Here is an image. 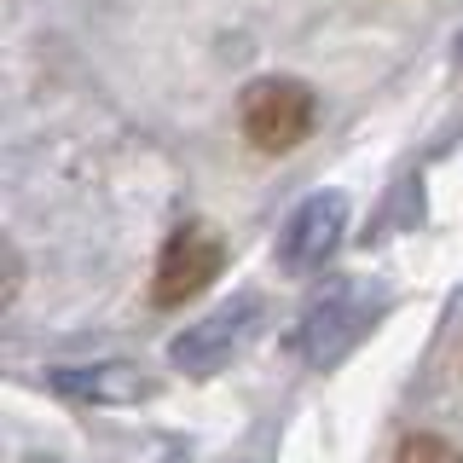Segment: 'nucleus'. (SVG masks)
Returning a JSON list of instances; mask_svg holds the SVG:
<instances>
[{"mask_svg": "<svg viewBox=\"0 0 463 463\" xmlns=\"http://www.w3.org/2000/svg\"><path fill=\"white\" fill-rule=\"evenodd\" d=\"M394 463H463L452 440H440V434H411V440L394 452Z\"/></svg>", "mask_w": 463, "mask_h": 463, "instance_id": "nucleus-7", "label": "nucleus"}, {"mask_svg": "<svg viewBox=\"0 0 463 463\" xmlns=\"http://www.w3.org/2000/svg\"><path fill=\"white\" fill-rule=\"evenodd\" d=\"M255 318H260V296H238V301H226V307H214L209 318L185 325L180 336L168 342V359H174L180 371H192V376L221 371L226 359H232V347H238V342L255 330Z\"/></svg>", "mask_w": 463, "mask_h": 463, "instance_id": "nucleus-4", "label": "nucleus"}, {"mask_svg": "<svg viewBox=\"0 0 463 463\" xmlns=\"http://www.w3.org/2000/svg\"><path fill=\"white\" fill-rule=\"evenodd\" d=\"M35 463H52V458H35Z\"/></svg>", "mask_w": 463, "mask_h": 463, "instance_id": "nucleus-9", "label": "nucleus"}, {"mask_svg": "<svg viewBox=\"0 0 463 463\" xmlns=\"http://www.w3.org/2000/svg\"><path fill=\"white\" fill-rule=\"evenodd\" d=\"M168 463H185V458H180V452H174V458H168Z\"/></svg>", "mask_w": 463, "mask_h": 463, "instance_id": "nucleus-8", "label": "nucleus"}, {"mask_svg": "<svg viewBox=\"0 0 463 463\" xmlns=\"http://www.w3.org/2000/svg\"><path fill=\"white\" fill-rule=\"evenodd\" d=\"M52 394L81 400V405H139L156 394V376H145L128 359H99V365H58L47 371Z\"/></svg>", "mask_w": 463, "mask_h": 463, "instance_id": "nucleus-6", "label": "nucleus"}, {"mask_svg": "<svg viewBox=\"0 0 463 463\" xmlns=\"http://www.w3.org/2000/svg\"><path fill=\"white\" fill-rule=\"evenodd\" d=\"M347 232V197L342 192H313L279 232V267L284 272H318L336 255Z\"/></svg>", "mask_w": 463, "mask_h": 463, "instance_id": "nucleus-5", "label": "nucleus"}, {"mask_svg": "<svg viewBox=\"0 0 463 463\" xmlns=\"http://www.w3.org/2000/svg\"><path fill=\"white\" fill-rule=\"evenodd\" d=\"M371 318H376V307L365 301V289H359L354 279L325 284V289L307 301L301 325H296V354L307 359V365H330V359H342L347 347L365 336Z\"/></svg>", "mask_w": 463, "mask_h": 463, "instance_id": "nucleus-2", "label": "nucleus"}, {"mask_svg": "<svg viewBox=\"0 0 463 463\" xmlns=\"http://www.w3.org/2000/svg\"><path fill=\"white\" fill-rule=\"evenodd\" d=\"M238 122H243V139L255 151H296L318 122L313 87L296 81V76H260V81L243 87Z\"/></svg>", "mask_w": 463, "mask_h": 463, "instance_id": "nucleus-1", "label": "nucleus"}, {"mask_svg": "<svg viewBox=\"0 0 463 463\" xmlns=\"http://www.w3.org/2000/svg\"><path fill=\"white\" fill-rule=\"evenodd\" d=\"M226 267V243L209 221H185L174 238L163 243L156 255V284H151V301L156 307H180V301L203 296Z\"/></svg>", "mask_w": 463, "mask_h": 463, "instance_id": "nucleus-3", "label": "nucleus"}]
</instances>
